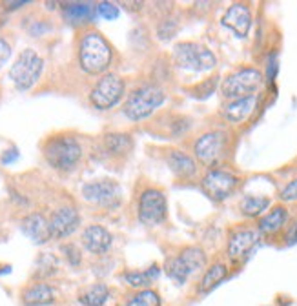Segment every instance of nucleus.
Wrapping results in <instances>:
<instances>
[{
	"mask_svg": "<svg viewBox=\"0 0 297 306\" xmlns=\"http://www.w3.org/2000/svg\"><path fill=\"white\" fill-rule=\"evenodd\" d=\"M228 277V266L222 261H215L213 264H210L205 272H202L201 279L197 282V294L206 295L221 284L225 279Z\"/></svg>",
	"mask_w": 297,
	"mask_h": 306,
	"instance_id": "nucleus-24",
	"label": "nucleus"
},
{
	"mask_svg": "<svg viewBox=\"0 0 297 306\" xmlns=\"http://www.w3.org/2000/svg\"><path fill=\"white\" fill-rule=\"evenodd\" d=\"M265 84V73L253 66H245L230 75H226L221 82V95L226 101L257 95Z\"/></svg>",
	"mask_w": 297,
	"mask_h": 306,
	"instance_id": "nucleus-6",
	"label": "nucleus"
},
{
	"mask_svg": "<svg viewBox=\"0 0 297 306\" xmlns=\"http://www.w3.org/2000/svg\"><path fill=\"white\" fill-rule=\"evenodd\" d=\"M290 222V209L285 204H275L263 215L261 219H257V232L261 234V237H275L277 234H283L285 228Z\"/></svg>",
	"mask_w": 297,
	"mask_h": 306,
	"instance_id": "nucleus-16",
	"label": "nucleus"
},
{
	"mask_svg": "<svg viewBox=\"0 0 297 306\" xmlns=\"http://www.w3.org/2000/svg\"><path fill=\"white\" fill-rule=\"evenodd\" d=\"M259 93L257 95H250V97L235 99V101H228L221 109V117L226 124L230 126H243L253 117V113L257 111L259 106Z\"/></svg>",
	"mask_w": 297,
	"mask_h": 306,
	"instance_id": "nucleus-15",
	"label": "nucleus"
},
{
	"mask_svg": "<svg viewBox=\"0 0 297 306\" xmlns=\"http://www.w3.org/2000/svg\"><path fill=\"white\" fill-rule=\"evenodd\" d=\"M49 232L51 237L61 241L73 235L81 226V214L75 204H61L49 214Z\"/></svg>",
	"mask_w": 297,
	"mask_h": 306,
	"instance_id": "nucleus-14",
	"label": "nucleus"
},
{
	"mask_svg": "<svg viewBox=\"0 0 297 306\" xmlns=\"http://www.w3.org/2000/svg\"><path fill=\"white\" fill-rule=\"evenodd\" d=\"M18 157H21V153H18V148L16 146H11L9 149H6L4 153H2V157H0V162L4 166H9L13 164V162L18 161Z\"/></svg>",
	"mask_w": 297,
	"mask_h": 306,
	"instance_id": "nucleus-38",
	"label": "nucleus"
},
{
	"mask_svg": "<svg viewBox=\"0 0 297 306\" xmlns=\"http://www.w3.org/2000/svg\"><path fill=\"white\" fill-rule=\"evenodd\" d=\"M146 274H148V277L152 279V281H157V279H159V275H161V266L152 264L148 270H146Z\"/></svg>",
	"mask_w": 297,
	"mask_h": 306,
	"instance_id": "nucleus-39",
	"label": "nucleus"
},
{
	"mask_svg": "<svg viewBox=\"0 0 297 306\" xmlns=\"http://www.w3.org/2000/svg\"><path fill=\"white\" fill-rule=\"evenodd\" d=\"M232 137L226 129H208L197 135L192 144V153L195 161L208 169L219 168L230 153Z\"/></svg>",
	"mask_w": 297,
	"mask_h": 306,
	"instance_id": "nucleus-3",
	"label": "nucleus"
},
{
	"mask_svg": "<svg viewBox=\"0 0 297 306\" xmlns=\"http://www.w3.org/2000/svg\"><path fill=\"white\" fill-rule=\"evenodd\" d=\"M13 53V46L11 42L6 39V36H0V69L4 68L6 62L9 61V56Z\"/></svg>",
	"mask_w": 297,
	"mask_h": 306,
	"instance_id": "nucleus-36",
	"label": "nucleus"
},
{
	"mask_svg": "<svg viewBox=\"0 0 297 306\" xmlns=\"http://www.w3.org/2000/svg\"><path fill=\"white\" fill-rule=\"evenodd\" d=\"M22 234L35 244H46L51 241V232H49V219L42 212H31L21 219Z\"/></svg>",
	"mask_w": 297,
	"mask_h": 306,
	"instance_id": "nucleus-21",
	"label": "nucleus"
},
{
	"mask_svg": "<svg viewBox=\"0 0 297 306\" xmlns=\"http://www.w3.org/2000/svg\"><path fill=\"white\" fill-rule=\"evenodd\" d=\"M109 295H112L109 286L106 282L99 281L82 288L77 295V301L82 306H106V302L109 301Z\"/></svg>",
	"mask_w": 297,
	"mask_h": 306,
	"instance_id": "nucleus-25",
	"label": "nucleus"
},
{
	"mask_svg": "<svg viewBox=\"0 0 297 306\" xmlns=\"http://www.w3.org/2000/svg\"><path fill=\"white\" fill-rule=\"evenodd\" d=\"M217 84H219V76H212V79H206V81H202L201 84L195 86L193 93H195L197 99H208L210 95H213V91H215Z\"/></svg>",
	"mask_w": 297,
	"mask_h": 306,
	"instance_id": "nucleus-33",
	"label": "nucleus"
},
{
	"mask_svg": "<svg viewBox=\"0 0 297 306\" xmlns=\"http://www.w3.org/2000/svg\"><path fill=\"white\" fill-rule=\"evenodd\" d=\"M164 102L166 91L159 84L150 82V84H142L133 91H129L124 104H122V113L132 122H141L152 117Z\"/></svg>",
	"mask_w": 297,
	"mask_h": 306,
	"instance_id": "nucleus-4",
	"label": "nucleus"
},
{
	"mask_svg": "<svg viewBox=\"0 0 297 306\" xmlns=\"http://www.w3.org/2000/svg\"><path fill=\"white\" fill-rule=\"evenodd\" d=\"M277 71H279V62H277V55L273 53V55L268 56V61H266V73H265V79L268 82H273L277 76Z\"/></svg>",
	"mask_w": 297,
	"mask_h": 306,
	"instance_id": "nucleus-37",
	"label": "nucleus"
},
{
	"mask_svg": "<svg viewBox=\"0 0 297 306\" xmlns=\"http://www.w3.org/2000/svg\"><path fill=\"white\" fill-rule=\"evenodd\" d=\"M42 71H44V59L35 49L28 48L16 56V61L9 68L8 76L16 91H29L41 81Z\"/></svg>",
	"mask_w": 297,
	"mask_h": 306,
	"instance_id": "nucleus-8",
	"label": "nucleus"
},
{
	"mask_svg": "<svg viewBox=\"0 0 297 306\" xmlns=\"http://www.w3.org/2000/svg\"><path fill=\"white\" fill-rule=\"evenodd\" d=\"M61 252L64 254V259L71 268H79L82 264V252L81 248L73 242H66V244L61 246Z\"/></svg>",
	"mask_w": 297,
	"mask_h": 306,
	"instance_id": "nucleus-29",
	"label": "nucleus"
},
{
	"mask_svg": "<svg viewBox=\"0 0 297 306\" xmlns=\"http://www.w3.org/2000/svg\"><path fill=\"white\" fill-rule=\"evenodd\" d=\"M261 239V234L252 226L232 230L226 242V255L232 262H245L253 254Z\"/></svg>",
	"mask_w": 297,
	"mask_h": 306,
	"instance_id": "nucleus-13",
	"label": "nucleus"
},
{
	"mask_svg": "<svg viewBox=\"0 0 297 306\" xmlns=\"http://www.w3.org/2000/svg\"><path fill=\"white\" fill-rule=\"evenodd\" d=\"M121 279L126 282V284L129 286V288H133L135 292L139 290H146V288H150L152 286V279L148 277V274H146V270H126L121 274Z\"/></svg>",
	"mask_w": 297,
	"mask_h": 306,
	"instance_id": "nucleus-28",
	"label": "nucleus"
},
{
	"mask_svg": "<svg viewBox=\"0 0 297 306\" xmlns=\"http://www.w3.org/2000/svg\"><path fill=\"white\" fill-rule=\"evenodd\" d=\"M221 24L235 33L239 39H246L252 28V9L245 2H235L225 11L221 18Z\"/></svg>",
	"mask_w": 297,
	"mask_h": 306,
	"instance_id": "nucleus-18",
	"label": "nucleus"
},
{
	"mask_svg": "<svg viewBox=\"0 0 297 306\" xmlns=\"http://www.w3.org/2000/svg\"><path fill=\"white\" fill-rule=\"evenodd\" d=\"M239 186H241V177L222 168L206 169V174L201 179V189L213 202H225L235 194Z\"/></svg>",
	"mask_w": 297,
	"mask_h": 306,
	"instance_id": "nucleus-11",
	"label": "nucleus"
},
{
	"mask_svg": "<svg viewBox=\"0 0 297 306\" xmlns=\"http://www.w3.org/2000/svg\"><path fill=\"white\" fill-rule=\"evenodd\" d=\"M39 277H49L57 272V259L51 254H42L39 259Z\"/></svg>",
	"mask_w": 297,
	"mask_h": 306,
	"instance_id": "nucleus-34",
	"label": "nucleus"
},
{
	"mask_svg": "<svg viewBox=\"0 0 297 306\" xmlns=\"http://www.w3.org/2000/svg\"><path fill=\"white\" fill-rule=\"evenodd\" d=\"M173 64L186 71H213L217 68V56L201 42H179L173 48Z\"/></svg>",
	"mask_w": 297,
	"mask_h": 306,
	"instance_id": "nucleus-7",
	"label": "nucleus"
},
{
	"mask_svg": "<svg viewBox=\"0 0 297 306\" xmlns=\"http://www.w3.org/2000/svg\"><path fill=\"white\" fill-rule=\"evenodd\" d=\"M55 288L49 282L36 281L22 290V304L24 306H48L55 302Z\"/></svg>",
	"mask_w": 297,
	"mask_h": 306,
	"instance_id": "nucleus-23",
	"label": "nucleus"
},
{
	"mask_svg": "<svg viewBox=\"0 0 297 306\" xmlns=\"http://www.w3.org/2000/svg\"><path fill=\"white\" fill-rule=\"evenodd\" d=\"M28 4H31V2H28V0H21V2H4V6H8L6 9H9V11L18 9V8H22V6H28Z\"/></svg>",
	"mask_w": 297,
	"mask_h": 306,
	"instance_id": "nucleus-40",
	"label": "nucleus"
},
{
	"mask_svg": "<svg viewBox=\"0 0 297 306\" xmlns=\"http://www.w3.org/2000/svg\"><path fill=\"white\" fill-rule=\"evenodd\" d=\"M283 242L286 246L297 244V217H293L288 222V226L285 228V232H283Z\"/></svg>",
	"mask_w": 297,
	"mask_h": 306,
	"instance_id": "nucleus-35",
	"label": "nucleus"
},
{
	"mask_svg": "<svg viewBox=\"0 0 297 306\" xmlns=\"http://www.w3.org/2000/svg\"><path fill=\"white\" fill-rule=\"evenodd\" d=\"M115 61V49L109 41L93 28H86L77 41V62L86 75H106Z\"/></svg>",
	"mask_w": 297,
	"mask_h": 306,
	"instance_id": "nucleus-1",
	"label": "nucleus"
},
{
	"mask_svg": "<svg viewBox=\"0 0 297 306\" xmlns=\"http://www.w3.org/2000/svg\"><path fill=\"white\" fill-rule=\"evenodd\" d=\"M124 306H162L161 294L153 288H146V290H139L126 301Z\"/></svg>",
	"mask_w": 297,
	"mask_h": 306,
	"instance_id": "nucleus-27",
	"label": "nucleus"
},
{
	"mask_svg": "<svg viewBox=\"0 0 297 306\" xmlns=\"http://www.w3.org/2000/svg\"><path fill=\"white\" fill-rule=\"evenodd\" d=\"M126 93V82L121 75L108 71L106 75L99 76V81L91 86L89 89V104L95 109L101 111H108V109L115 108L117 104H121Z\"/></svg>",
	"mask_w": 297,
	"mask_h": 306,
	"instance_id": "nucleus-9",
	"label": "nucleus"
},
{
	"mask_svg": "<svg viewBox=\"0 0 297 306\" xmlns=\"http://www.w3.org/2000/svg\"><path fill=\"white\" fill-rule=\"evenodd\" d=\"M97 15L104 21H117L121 15V8L113 2H99L97 4Z\"/></svg>",
	"mask_w": 297,
	"mask_h": 306,
	"instance_id": "nucleus-32",
	"label": "nucleus"
},
{
	"mask_svg": "<svg viewBox=\"0 0 297 306\" xmlns=\"http://www.w3.org/2000/svg\"><path fill=\"white\" fill-rule=\"evenodd\" d=\"M42 157L55 171L69 174L81 164L84 157V148L81 141L71 133H55L42 144Z\"/></svg>",
	"mask_w": 297,
	"mask_h": 306,
	"instance_id": "nucleus-2",
	"label": "nucleus"
},
{
	"mask_svg": "<svg viewBox=\"0 0 297 306\" xmlns=\"http://www.w3.org/2000/svg\"><path fill=\"white\" fill-rule=\"evenodd\" d=\"M137 217L141 224L148 228L161 226L168 219V201L164 192L152 186L142 189L137 202Z\"/></svg>",
	"mask_w": 297,
	"mask_h": 306,
	"instance_id": "nucleus-10",
	"label": "nucleus"
},
{
	"mask_svg": "<svg viewBox=\"0 0 297 306\" xmlns=\"http://www.w3.org/2000/svg\"><path fill=\"white\" fill-rule=\"evenodd\" d=\"M208 268V257L201 246H184L177 255L166 259L164 272L177 284H186Z\"/></svg>",
	"mask_w": 297,
	"mask_h": 306,
	"instance_id": "nucleus-5",
	"label": "nucleus"
},
{
	"mask_svg": "<svg viewBox=\"0 0 297 306\" xmlns=\"http://www.w3.org/2000/svg\"><path fill=\"white\" fill-rule=\"evenodd\" d=\"M97 4L93 2H66L62 4V18L66 24L75 28H84L95 22L97 18Z\"/></svg>",
	"mask_w": 297,
	"mask_h": 306,
	"instance_id": "nucleus-22",
	"label": "nucleus"
},
{
	"mask_svg": "<svg viewBox=\"0 0 297 306\" xmlns=\"http://www.w3.org/2000/svg\"><path fill=\"white\" fill-rule=\"evenodd\" d=\"M177 29H179V22H177L175 18L166 16V18H162V21L159 22V26H157V35H159L161 41H170L172 36H175Z\"/></svg>",
	"mask_w": 297,
	"mask_h": 306,
	"instance_id": "nucleus-30",
	"label": "nucleus"
},
{
	"mask_svg": "<svg viewBox=\"0 0 297 306\" xmlns=\"http://www.w3.org/2000/svg\"><path fill=\"white\" fill-rule=\"evenodd\" d=\"M81 195L89 204L108 209L117 208L122 201V189L119 182L113 179H97V181L84 182L81 188Z\"/></svg>",
	"mask_w": 297,
	"mask_h": 306,
	"instance_id": "nucleus-12",
	"label": "nucleus"
},
{
	"mask_svg": "<svg viewBox=\"0 0 297 306\" xmlns=\"http://www.w3.org/2000/svg\"><path fill=\"white\" fill-rule=\"evenodd\" d=\"M168 169L179 181H192L199 174V162L193 155L182 151V149H170L166 155Z\"/></svg>",
	"mask_w": 297,
	"mask_h": 306,
	"instance_id": "nucleus-20",
	"label": "nucleus"
},
{
	"mask_svg": "<svg viewBox=\"0 0 297 306\" xmlns=\"http://www.w3.org/2000/svg\"><path fill=\"white\" fill-rule=\"evenodd\" d=\"M101 151L112 161H122L133 151V137L124 131L104 133L101 139Z\"/></svg>",
	"mask_w": 297,
	"mask_h": 306,
	"instance_id": "nucleus-19",
	"label": "nucleus"
},
{
	"mask_svg": "<svg viewBox=\"0 0 297 306\" xmlns=\"http://www.w3.org/2000/svg\"><path fill=\"white\" fill-rule=\"evenodd\" d=\"M279 202L285 206L288 204H297V177L292 179V181H288L285 184V188L279 192Z\"/></svg>",
	"mask_w": 297,
	"mask_h": 306,
	"instance_id": "nucleus-31",
	"label": "nucleus"
},
{
	"mask_svg": "<svg viewBox=\"0 0 297 306\" xmlns=\"http://www.w3.org/2000/svg\"><path fill=\"white\" fill-rule=\"evenodd\" d=\"M81 242L91 255H106L113 246V234L102 224H88L82 230Z\"/></svg>",
	"mask_w": 297,
	"mask_h": 306,
	"instance_id": "nucleus-17",
	"label": "nucleus"
},
{
	"mask_svg": "<svg viewBox=\"0 0 297 306\" xmlns=\"http://www.w3.org/2000/svg\"><path fill=\"white\" fill-rule=\"evenodd\" d=\"M272 208V199L266 195H245L239 201V212L246 219H261Z\"/></svg>",
	"mask_w": 297,
	"mask_h": 306,
	"instance_id": "nucleus-26",
	"label": "nucleus"
}]
</instances>
